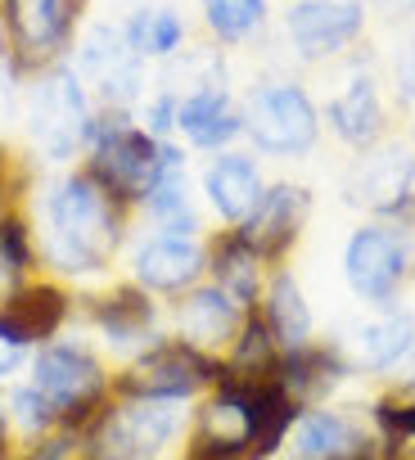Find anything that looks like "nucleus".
<instances>
[{"label": "nucleus", "mask_w": 415, "mask_h": 460, "mask_svg": "<svg viewBox=\"0 0 415 460\" xmlns=\"http://www.w3.org/2000/svg\"><path fill=\"white\" fill-rule=\"evenodd\" d=\"M303 221H307V190L303 185H289V181H276L262 190L258 208L235 226L240 235L262 253V262H285L303 235Z\"/></svg>", "instance_id": "9b49d317"}, {"label": "nucleus", "mask_w": 415, "mask_h": 460, "mask_svg": "<svg viewBox=\"0 0 415 460\" xmlns=\"http://www.w3.org/2000/svg\"><path fill=\"white\" fill-rule=\"evenodd\" d=\"M122 212L86 172L55 181L46 194V262L59 276H95L122 240Z\"/></svg>", "instance_id": "f257e3e1"}, {"label": "nucleus", "mask_w": 415, "mask_h": 460, "mask_svg": "<svg viewBox=\"0 0 415 460\" xmlns=\"http://www.w3.org/2000/svg\"><path fill=\"white\" fill-rule=\"evenodd\" d=\"M0 19H5L0 55H10L14 68H37L68 50L82 19V0H5Z\"/></svg>", "instance_id": "1a4fd4ad"}, {"label": "nucleus", "mask_w": 415, "mask_h": 460, "mask_svg": "<svg viewBox=\"0 0 415 460\" xmlns=\"http://www.w3.org/2000/svg\"><path fill=\"white\" fill-rule=\"evenodd\" d=\"M267 181H262V167L253 163V154H235V149H222L213 163L203 167V194H208V208H213L226 226H240L258 199H262Z\"/></svg>", "instance_id": "f3484780"}, {"label": "nucleus", "mask_w": 415, "mask_h": 460, "mask_svg": "<svg viewBox=\"0 0 415 460\" xmlns=\"http://www.w3.org/2000/svg\"><path fill=\"white\" fill-rule=\"evenodd\" d=\"M176 131L208 154H222L244 136V113L235 109L231 91L217 82H199L194 91L176 95Z\"/></svg>", "instance_id": "ddd939ff"}, {"label": "nucleus", "mask_w": 415, "mask_h": 460, "mask_svg": "<svg viewBox=\"0 0 415 460\" xmlns=\"http://www.w3.org/2000/svg\"><path fill=\"white\" fill-rule=\"evenodd\" d=\"M411 388H415V375H411Z\"/></svg>", "instance_id": "c9c22d12"}, {"label": "nucleus", "mask_w": 415, "mask_h": 460, "mask_svg": "<svg viewBox=\"0 0 415 460\" xmlns=\"http://www.w3.org/2000/svg\"><path fill=\"white\" fill-rule=\"evenodd\" d=\"M68 312H73V303H68V294L59 285H46V280L14 285L5 298H0V330H5L14 343H23V348L50 343L64 330Z\"/></svg>", "instance_id": "dca6fc26"}, {"label": "nucleus", "mask_w": 415, "mask_h": 460, "mask_svg": "<svg viewBox=\"0 0 415 460\" xmlns=\"http://www.w3.org/2000/svg\"><path fill=\"white\" fill-rule=\"evenodd\" d=\"M154 140H167V131H176V95L172 91H163L149 109H145V122H140Z\"/></svg>", "instance_id": "2f4dec72"}, {"label": "nucleus", "mask_w": 415, "mask_h": 460, "mask_svg": "<svg viewBox=\"0 0 415 460\" xmlns=\"http://www.w3.org/2000/svg\"><path fill=\"white\" fill-rule=\"evenodd\" d=\"M136 285L149 294H185L208 271V249L194 235H149L131 258Z\"/></svg>", "instance_id": "f8f14e48"}, {"label": "nucleus", "mask_w": 415, "mask_h": 460, "mask_svg": "<svg viewBox=\"0 0 415 460\" xmlns=\"http://www.w3.org/2000/svg\"><path fill=\"white\" fill-rule=\"evenodd\" d=\"M10 411H14V420H19L28 433H46V429L55 424L50 406L37 397V388H32V384H28V388H19V393L10 397Z\"/></svg>", "instance_id": "c756f323"}, {"label": "nucleus", "mask_w": 415, "mask_h": 460, "mask_svg": "<svg viewBox=\"0 0 415 460\" xmlns=\"http://www.w3.org/2000/svg\"><path fill=\"white\" fill-rule=\"evenodd\" d=\"M375 420H379V429H384V438H388V447H402V442H415V402H393V397H384L379 406H375Z\"/></svg>", "instance_id": "c85d7f7f"}, {"label": "nucleus", "mask_w": 415, "mask_h": 460, "mask_svg": "<svg viewBox=\"0 0 415 460\" xmlns=\"http://www.w3.org/2000/svg\"><path fill=\"white\" fill-rule=\"evenodd\" d=\"M82 77L95 86L104 109H127L140 91V55L131 50V41L122 32L95 28L82 46Z\"/></svg>", "instance_id": "2eb2a0df"}, {"label": "nucleus", "mask_w": 415, "mask_h": 460, "mask_svg": "<svg viewBox=\"0 0 415 460\" xmlns=\"http://www.w3.org/2000/svg\"><path fill=\"white\" fill-rule=\"evenodd\" d=\"M352 366L343 361V352L334 348V343H303V348H285L280 352V361H276V384L303 406V402H312L316 393H330L343 375H348Z\"/></svg>", "instance_id": "412c9836"}, {"label": "nucleus", "mask_w": 415, "mask_h": 460, "mask_svg": "<svg viewBox=\"0 0 415 460\" xmlns=\"http://www.w3.org/2000/svg\"><path fill=\"white\" fill-rule=\"evenodd\" d=\"M325 127L334 131V140H343L348 149L366 154L384 140L388 131V113H384V95L379 82L370 73H352L330 100H325Z\"/></svg>", "instance_id": "4468645a"}, {"label": "nucleus", "mask_w": 415, "mask_h": 460, "mask_svg": "<svg viewBox=\"0 0 415 460\" xmlns=\"http://www.w3.org/2000/svg\"><path fill=\"white\" fill-rule=\"evenodd\" d=\"M267 0H203V23L208 32H213L217 41H249L253 32H262L267 23Z\"/></svg>", "instance_id": "a878e982"}, {"label": "nucleus", "mask_w": 415, "mask_h": 460, "mask_svg": "<svg viewBox=\"0 0 415 460\" xmlns=\"http://www.w3.org/2000/svg\"><path fill=\"white\" fill-rule=\"evenodd\" d=\"M244 136L258 154L303 158L321 140V109L303 82H267L244 100Z\"/></svg>", "instance_id": "20e7f679"}, {"label": "nucleus", "mask_w": 415, "mask_h": 460, "mask_svg": "<svg viewBox=\"0 0 415 460\" xmlns=\"http://www.w3.org/2000/svg\"><path fill=\"white\" fill-rule=\"evenodd\" d=\"M276 361H280V343H276V334L267 330L262 312H258V307L244 312V321H240V330H235V339H231L226 370L258 384V379H271V375H276Z\"/></svg>", "instance_id": "393cba45"}, {"label": "nucleus", "mask_w": 415, "mask_h": 460, "mask_svg": "<svg viewBox=\"0 0 415 460\" xmlns=\"http://www.w3.org/2000/svg\"><path fill=\"white\" fill-rule=\"evenodd\" d=\"M32 388L59 429L91 424L109 402V375L82 343H46L32 361Z\"/></svg>", "instance_id": "7ed1b4c3"}, {"label": "nucleus", "mask_w": 415, "mask_h": 460, "mask_svg": "<svg viewBox=\"0 0 415 460\" xmlns=\"http://www.w3.org/2000/svg\"><path fill=\"white\" fill-rule=\"evenodd\" d=\"M37 262L32 249V230L23 226V217H0V285H19Z\"/></svg>", "instance_id": "cd10ccee"}, {"label": "nucleus", "mask_w": 415, "mask_h": 460, "mask_svg": "<svg viewBox=\"0 0 415 460\" xmlns=\"http://www.w3.org/2000/svg\"><path fill=\"white\" fill-rule=\"evenodd\" d=\"M411 140H415V118H411Z\"/></svg>", "instance_id": "f704fd0d"}, {"label": "nucleus", "mask_w": 415, "mask_h": 460, "mask_svg": "<svg viewBox=\"0 0 415 460\" xmlns=\"http://www.w3.org/2000/svg\"><path fill=\"white\" fill-rule=\"evenodd\" d=\"M91 316L113 348H136L154 330V303H149V289H140V285H127V289H113L109 298H95Z\"/></svg>", "instance_id": "b1692460"}, {"label": "nucleus", "mask_w": 415, "mask_h": 460, "mask_svg": "<svg viewBox=\"0 0 415 460\" xmlns=\"http://www.w3.org/2000/svg\"><path fill=\"white\" fill-rule=\"evenodd\" d=\"M222 379V361L213 352H203L185 339H167V343H154L145 348L127 375L118 379V393L122 397H167V402H185L194 397L199 388L217 384Z\"/></svg>", "instance_id": "423d86ee"}, {"label": "nucleus", "mask_w": 415, "mask_h": 460, "mask_svg": "<svg viewBox=\"0 0 415 460\" xmlns=\"http://www.w3.org/2000/svg\"><path fill=\"white\" fill-rule=\"evenodd\" d=\"M262 253L240 235V230H222V235L213 240V249H208V271H213V285L222 294H231V303H240L244 312L258 307L262 298Z\"/></svg>", "instance_id": "aec40b11"}, {"label": "nucleus", "mask_w": 415, "mask_h": 460, "mask_svg": "<svg viewBox=\"0 0 415 460\" xmlns=\"http://www.w3.org/2000/svg\"><path fill=\"white\" fill-rule=\"evenodd\" d=\"M415 271V244L411 230L393 221H366L343 244V280L361 303L388 307Z\"/></svg>", "instance_id": "39448f33"}, {"label": "nucleus", "mask_w": 415, "mask_h": 460, "mask_svg": "<svg viewBox=\"0 0 415 460\" xmlns=\"http://www.w3.org/2000/svg\"><path fill=\"white\" fill-rule=\"evenodd\" d=\"M91 100H86V86L73 68H55L37 82L32 91V109H28V122H32V140L37 149L50 158V163H64L73 158L82 145H86V131H91Z\"/></svg>", "instance_id": "0eeeda50"}, {"label": "nucleus", "mask_w": 415, "mask_h": 460, "mask_svg": "<svg viewBox=\"0 0 415 460\" xmlns=\"http://www.w3.org/2000/svg\"><path fill=\"white\" fill-rule=\"evenodd\" d=\"M258 312H262L267 330L276 334L280 352H285V348H303V343H312V307H307L303 285H298L294 271H285V267L271 271Z\"/></svg>", "instance_id": "4be33fe9"}, {"label": "nucleus", "mask_w": 415, "mask_h": 460, "mask_svg": "<svg viewBox=\"0 0 415 460\" xmlns=\"http://www.w3.org/2000/svg\"><path fill=\"white\" fill-rule=\"evenodd\" d=\"M122 37L131 41V50H136L140 59H145V55H176L181 41H185V23H181V14H172V10H140V14L127 23Z\"/></svg>", "instance_id": "bb28decb"}, {"label": "nucleus", "mask_w": 415, "mask_h": 460, "mask_svg": "<svg viewBox=\"0 0 415 460\" xmlns=\"http://www.w3.org/2000/svg\"><path fill=\"white\" fill-rule=\"evenodd\" d=\"M294 460H375V447L366 442L361 424L343 411L316 406L303 411L294 424Z\"/></svg>", "instance_id": "6ab92c4d"}, {"label": "nucleus", "mask_w": 415, "mask_h": 460, "mask_svg": "<svg viewBox=\"0 0 415 460\" xmlns=\"http://www.w3.org/2000/svg\"><path fill=\"white\" fill-rule=\"evenodd\" d=\"M348 203H361L375 212V221L406 226L415 221V149L402 145H375L357 158L348 181Z\"/></svg>", "instance_id": "6e6552de"}, {"label": "nucleus", "mask_w": 415, "mask_h": 460, "mask_svg": "<svg viewBox=\"0 0 415 460\" xmlns=\"http://www.w3.org/2000/svg\"><path fill=\"white\" fill-rule=\"evenodd\" d=\"M86 149H91V163H86V176L122 208L131 203H145L154 176H158V149L163 140H154L145 127H136L122 109H104L91 118V131H86Z\"/></svg>", "instance_id": "f03ea898"}, {"label": "nucleus", "mask_w": 415, "mask_h": 460, "mask_svg": "<svg viewBox=\"0 0 415 460\" xmlns=\"http://www.w3.org/2000/svg\"><path fill=\"white\" fill-rule=\"evenodd\" d=\"M23 352H28L23 343H14L5 330H0V379H5L10 370H19V366H23Z\"/></svg>", "instance_id": "473e14b6"}, {"label": "nucleus", "mask_w": 415, "mask_h": 460, "mask_svg": "<svg viewBox=\"0 0 415 460\" xmlns=\"http://www.w3.org/2000/svg\"><path fill=\"white\" fill-rule=\"evenodd\" d=\"M393 95H397V104H415V32L402 41V50H397V59H393Z\"/></svg>", "instance_id": "7c9ffc66"}, {"label": "nucleus", "mask_w": 415, "mask_h": 460, "mask_svg": "<svg viewBox=\"0 0 415 460\" xmlns=\"http://www.w3.org/2000/svg\"><path fill=\"white\" fill-rule=\"evenodd\" d=\"M185 460H194V456H185Z\"/></svg>", "instance_id": "e433bc0d"}, {"label": "nucleus", "mask_w": 415, "mask_h": 460, "mask_svg": "<svg viewBox=\"0 0 415 460\" xmlns=\"http://www.w3.org/2000/svg\"><path fill=\"white\" fill-rule=\"evenodd\" d=\"M5 433H10V424H5V406H0V460H5Z\"/></svg>", "instance_id": "72a5a7b5"}, {"label": "nucleus", "mask_w": 415, "mask_h": 460, "mask_svg": "<svg viewBox=\"0 0 415 460\" xmlns=\"http://www.w3.org/2000/svg\"><path fill=\"white\" fill-rule=\"evenodd\" d=\"M357 366L370 375H393L415 352V321L411 312H384L357 330Z\"/></svg>", "instance_id": "5701e85b"}, {"label": "nucleus", "mask_w": 415, "mask_h": 460, "mask_svg": "<svg viewBox=\"0 0 415 460\" xmlns=\"http://www.w3.org/2000/svg\"><path fill=\"white\" fill-rule=\"evenodd\" d=\"M366 32V5L361 0H298L285 14V37L303 64L334 59Z\"/></svg>", "instance_id": "9d476101"}, {"label": "nucleus", "mask_w": 415, "mask_h": 460, "mask_svg": "<svg viewBox=\"0 0 415 460\" xmlns=\"http://www.w3.org/2000/svg\"><path fill=\"white\" fill-rule=\"evenodd\" d=\"M240 321H244V307L231 303V294H222L213 280L185 289L181 303H176V330H181V339L194 343V348H203V352L226 348L235 339Z\"/></svg>", "instance_id": "a211bd4d"}]
</instances>
